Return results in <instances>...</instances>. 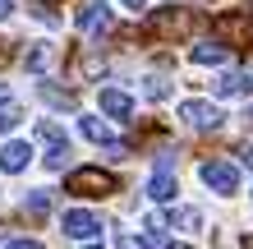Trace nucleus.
<instances>
[{
	"label": "nucleus",
	"mask_w": 253,
	"mask_h": 249,
	"mask_svg": "<svg viewBox=\"0 0 253 249\" xmlns=\"http://www.w3.org/2000/svg\"><path fill=\"white\" fill-rule=\"evenodd\" d=\"M65 189L79 194V199H111L115 189H120V180H115L111 171H101V166H83V171H69Z\"/></svg>",
	"instance_id": "f257e3e1"
},
{
	"label": "nucleus",
	"mask_w": 253,
	"mask_h": 249,
	"mask_svg": "<svg viewBox=\"0 0 253 249\" xmlns=\"http://www.w3.org/2000/svg\"><path fill=\"white\" fill-rule=\"evenodd\" d=\"M147 28H152L157 37H189L193 28H198V14L184 9V5H166V9H157L152 19H147Z\"/></svg>",
	"instance_id": "f03ea898"
},
{
	"label": "nucleus",
	"mask_w": 253,
	"mask_h": 249,
	"mask_svg": "<svg viewBox=\"0 0 253 249\" xmlns=\"http://www.w3.org/2000/svg\"><path fill=\"white\" fill-rule=\"evenodd\" d=\"M180 120L189 125V129H198V134H212V129H221V120H226V115H221V106L216 101H184L180 106Z\"/></svg>",
	"instance_id": "7ed1b4c3"
},
{
	"label": "nucleus",
	"mask_w": 253,
	"mask_h": 249,
	"mask_svg": "<svg viewBox=\"0 0 253 249\" xmlns=\"http://www.w3.org/2000/svg\"><path fill=\"white\" fill-rule=\"evenodd\" d=\"M37 139L46 143V157H42V162H46V171H65V166H69V157H74V152H69V143H65V134H60L51 120H42V125H37Z\"/></svg>",
	"instance_id": "20e7f679"
},
{
	"label": "nucleus",
	"mask_w": 253,
	"mask_h": 249,
	"mask_svg": "<svg viewBox=\"0 0 253 249\" xmlns=\"http://www.w3.org/2000/svg\"><path fill=\"white\" fill-rule=\"evenodd\" d=\"M111 28H115V9H111V5L92 0V5L79 9V33H83V37H106Z\"/></svg>",
	"instance_id": "39448f33"
},
{
	"label": "nucleus",
	"mask_w": 253,
	"mask_h": 249,
	"mask_svg": "<svg viewBox=\"0 0 253 249\" xmlns=\"http://www.w3.org/2000/svg\"><path fill=\"white\" fill-rule=\"evenodd\" d=\"M60 226H65V236H69V240H83V245L101 236V217H97V212H83V208H69Z\"/></svg>",
	"instance_id": "423d86ee"
},
{
	"label": "nucleus",
	"mask_w": 253,
	"mask_h": 249,
	"mask_svg": "<svg viewBox=\"0 0 253 249\" xmlns=\"http://www.w3.org/2000/svg\"><path fill=\"white\" fill-rule=\"evenodd\" d=\"M203 180H207V189H216V194H235V189H240V166L235 162H203Z\"/></svg>",
	"instance_id": "0eeeda50"
},
{
	"label": "nucleus",
	"mask_w": 253,
	"mask_h": 249,
	"mask_svg": "<svg viewBox=\"0 0 253 249\" xmlns=\"http://www.w3.org/2000/svg\"><path fill=\"white\" fill-rule=\"evenodd\" d=\"M101 111L111 115V120H129L133 115V97L125 88H101Z\"/></svg>",
	"instance_id": "6e6552de"
},
{
	"label": "nucleus",
	"mask_w": 253,
	"mask_h": 249,
	"mask_svg": "<svg viewBox=\"0 0 253 249\" xmlns=\"http://www.w3.org/2000/svg\"><path fill=\"white\" fill-rule=\"evenodd\" d=\"M79 134L87 143H97V148H111V143H115V129L101 120V115H79Z\"/></svg>",
	"instance_id": "1a4fd4ad"
},
{
	"label": "nucleus",
	"mask_w": 253,
	"mask_h": 249,
	"mask_svg": "<svg viewBox=\"0 0 253 249\" xmlns=\"http://www.w3.org/2000/svg\"><path fill=\"white\" fill-rule=\"evenodd\" d=\"M28 162H33V148H28V143H5V148H0V171L5 175H19V171H28Z\"/></svg>",
	"instance_id": "9d476101"
},
{
	"label": "nucleus",
	"mask_w": 253,
	"mask_h": 249,
	"mask_svg": "<svg viewBox=\"0 0 253 249\" xmlns=\"http://www.w3.org/2000/svg\"><path fill=\"white\" fill-rule=\"evenodd\" d=\"M189 60L193 65H226L230 60V47H226V42H193V47H189Z\"/></svg>",
	"instance_id": "9b49d317"
},
{
	"label": "nucleus",
	"mask_w": 253,
	"mask_h": 249,
	"mask_svg": "<svg viewBox=\"0 0 253 249\" xmlns=\"http://www.w3.org/2000/svg\"><path fill=\"white\" fill-rule=\"evenodd\" d=\"M152 203H170L175 199V175H170V162H161V171H152V185H147Z\"/></svg>",
	"instance_id": "f8f14e48"
},
{
	"label": "nucleus",
	"mask_w": 253,
	"mask_h": 249,
	"mask_svg": "<svg viewBox=\"0 0 253 249\" xmlns=\"http://www.w3.org/2000/svg\"><path fill=\"white\" fill-rule=\"evenodd\" d=\"M249 93H253V74H240V69H235V74L216 79V97H249Z\"/></svg>",
	"instance_id": "ddd939ff"
},
{
	"label": "nucleus",
	"mask_w": 253,
	"mask_h": 249,
	"mask_svg": "<svg viewBox=\"0 0 253 249\" xmlns=\"http://www.w3.org/2000/svg\"><path fill=\"white\" fill-rule=\"evenodd\" d=\"M221 28H226L235 42H249V37H253V14H235V19H221Z\"/></svg>",
	"instance_id": "4468645a"
},
{
	"label": "nucleus",
	"mask_w": 253,
	"mask_h": 249,
	"mask_svg": "<svg viewBox=\"0 0 253 249\" xmlns=\"http://www.w3.org/2000/svg\"><path fill=\"white\" fill-rule=\"evenodd\" d=\"M166 226H175V231H198V226H203V217L193 212V208H175V212L166 217Z\"/></svg>",
	"instance_id": "2eb2a0df"
},
{
	"label": "nucleus",
	"mask_w": 253,
	"mask_h": 249,
	"mask_svg": "<svg viewBox=\"0 0 253 249\" xmlns=\"http://www.w3.org/2000/svg\"><path fill=\"white\" fill-rule=\"evenodd\" d=\"M19 120H23V106H19V101H9V97H0V134H9Z\"/></svg>",
	"instance_id": "dca6fc26"
},
{
	"label": "nucleus",
	"mask_w": 253,
	"mask_h": 249,
	"mask_svg": "<svg viewBox=\"0 0 253 249\" xmlns=\"http://www.w3.org/2000/svg\"><path fill=\"white\" fill-rule=\"evenodd\" d=\"M74 69H79L83 79H101V74H106V60H101V55H87V60H83V55H79V65H74Z\"/></svg>",
	"instance_id": "f3484780"
},
{
	"label": "nucleus",
	"mask_w": 253,
	"mask_h": 249,
	"mask_svg": "<svg viewBox=\"0 0 253 249\" xmlns=\"http://www.w3.org/2000/svg\"><path fill=\"white\" fill-rule=\"evenodd\" d=\"M143 93H147V97H152V101H166V97H170V83L152 74V79H147V88H143Z\"/></svg>",
	"instance_id": "a211bd4d"
},
{
	"label": "nucleus",
	"mask_w": 253,
	"mask_h": 249,
	"mask_svg": "<svg viewBox=\"0 0 253 249\" xmlns=\"http://www.w3.org/2000/svg\"><path fill=\"white\" fill-rule=\"evenodd\" d=\"M42 97H46L51 106H74V97L65 93V88H46V83H42Z\"/></svg>",
	"instance_id": "6ab92c4d"
},
{
	"label": "nucleus",
	"mask_w": 253,
	"mask_h": 249,
	"mask_svg": "<svg viewBox=\"0 0 253 249\" xmlns=\"http://www.w3.org/2000/svg\"><path fill=\"white\" fill-rule=\"evenodd\" d=\"M51 65V47H33L28 51V69H46Z\"/></svg>",
	"instance_id": "aec40b11"
},
{
	"label": "nucleus",
	"mask_w": 253,
	"mask_h": 249,
	"mask_svg": "<svg viewBox=\"0 0 253 249\" xmlns=\"http://www.w3.org/2000/svg\"><path fill=\"white\" fill-rule=\"evenodd\" d=\"M28 212H33V217L51 212V194H28Z\"/></svg>",
	"instance_id": "412c9836"
},
{
	"label": "nucleus",
	"mask_w": 253,
	"mask_h": 249,
	"mask_svg": "<svg viewBox=\"0 0 253 249\" xmlns=\"http://www.w3.org/2000/svg\"><path fill=\"white\" fill-rule=\"evenodd\" d=\"M115 249H152V245H147V236H143V240H129V236H120V240H115Z\"/></svg>",
	"instance_id": "4be33fe9"
},
{
	"label": "nucleus",
	"mask_w": 253,
	"mask_h": 249,
	"mask_svg": "<svg viewBox=\"0 0 253 249\" xmlns=\"http://www.w3.org/2000/svg\"><path fill=\"white\" fill-rule=\"evenodd\" d=\"M240 162H244V166H253V143H240Z\"/></svg>",
	"instance_id": "5701e85b"
},
{
	"label": "nucleus",
	"mask_w": 253,
	"mask_h": 249,
	"mask_svg": "<svg viewBox=\"0 0 253 249\" xmlns=\"http://www.w3.org/2000/svg\"><path fill=\"white\" fill-rule=\"evenodd\" d=\"M5 249H42V245H37V240H9Z\"/></svg>",
	"instance_id": "b1692460"
},
{
	"label": "nucleus",
	"mask_w": 253,
	"mask_h": 249,
	"mask_svg": "<svg viewBox=\"0 0 253 249\" xmlns=\"http://www.w3.org/2000/svg\"><path fill=\"white\" fill-rule=\"evenodd\" d=\"M14 14V0H0V19H9Z\"/></svg>",
	"instance_id": "393cba45"
},
{
	"label": "nucleus",
	"mask_w": 253,
	"mask_h": 249,
	"mask_svg": "<svg viewBox=\"0 0 253 249\" xmlns=\"http://www.w3.org/2000/svg\"><path fill=\"white\" fill-rule=\"evenodd\" d=\"M120 5H125V9H143V0H120Z\"/></svg>",
	"instance_id": "a878e982"
},
{
	"label": "nucleus",
	"mask_w": 253,
	"mask_h": 249,
	"mask_svg": "<svg viewBox=\"0 0 253 249\" xmlns=\"http://www.w3.org/2000/svg\"><path fill=\"white\" fill-rule=\"evenodd\" d=\"M166 249H193V245H166Z\"/></svg>",
	"instance_id": "bb28decb"
},
{
	"label": "nucleus",
	"mask_w": 253,
	"mask_h": 249,
	"mask_svg": "<svg viewBox=\"0 0 253 249\" xmlns=\"http://www.w3.org/2000/svg\"><path fill=\"white\" fill-rule=\"evenodd\" d=\"M244 249H253V236H244Z\"/></svg>",
	"instance_id": "cd10ccee"
}]
</instances>
